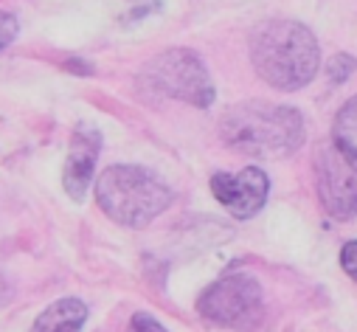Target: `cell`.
<instances>
[{
    "label": "cell",
    "instance_id": "1",
    "mask_svg": "<svg viewBox=\"0 0 357 332\" xmlns=\"http://www.w3.org/2000/svg\"><path fill=\"white\" fill-rule=\"evenodd\" d=\"M250 62L276 91H301L315 79L321 51L315 34L296 20H264L250 34Z\"/></svg>",
    "mask_w": 357,
    "mask_h": 332
},
{
    "label": "cell",
    "instance_id": "2",
    "mask_svg": "<svg viewBox=\"0 0 357 332\" xmlns=\"http://www.w3.org/2000/svg\"><path fill=\"white\" fill-rule=\"evenodd\" d=\"M222 141L253 158H287L304 144V116L290 105L273 102H239L220 121Z\"/></svg>",
    "mask_w": 357,
    "mask_h": 332
},
{
    "label": "cell",
    "instance_id": "3",
    "mask_svg": "<svg viewBox=\"0 0 357 332\" xmlns=\"http://www.w3.org/2000/svg\"><path fill=\"white\" fill-rule=\"evenodd\" d=\"M99 209L127 228H144L172 203L169 186L144 166L119 163L105 169L96 181Z\"/></svg>",
    "mask_w": 357,
    "mask_h": 332
},
{
    "label": "cell",
    "instance_id": "4",
    "mask_svg": "<svg viewBox=\"0 0 357 332\" xmlns=\"http://www.w3.org/2000/svg\"><path fill=\"white\" fill-rule=\"evenodd\" d=\"M141 82L149 91L192 107H211L217 96L206 62L189 48H166L152 56L141 70Z\"/></svg>",
    "mask_w": 357,
    "mask_h": 332
},
{
    "label": "cell",
    "instance_id": "5",
    "mask_svg": "<svg viewBox=\"0 0 357 332\" xmlns=\"http://www.w3.org/2000/svg\"><path fill=\"white\" fill-rule=\"evenodd\" d=\"M197 310L217 326L256 332L264 324V293L250 273H225L203 290Z\"/></svg>",
    "mask_w": 357,
    "mask_h": 332
},
{
    "label": "cell",
    "instance_id": "6",
    "mask_svg": "<svg viewBox=\"0 0 357 332\" xmlns=\"http://www.w3.org/2000/svg\"><path fill=\"white\" fill-rule=\"evenodd\" d=\"M315 186L321 206L335 220L357 214V169L337 152L335 144H324L315 152Z\"/></svg>",
    "mask_w": 357,
    "mask_h": 332
},
{
    "label": "cell",
    "instance_id": "7",
    "mask_svg": "<svg viewBox=\"0 0 357 332\" xmlns=\"http://www.w3.org/2000/svg\"><path fill=\"white\" fill-rule=\"evenodd\" d=\"M211 192L236 220H248L261 211L271 181L259 166H248L242 172H217L211 178Z\"/></svg>",
    "mask_w": 357,
    "mask_h": 332
},
{
    "label": "cell",
    "instance_id": "8",
    "mask_svg": "<svg viewBox=\"0 0 357 332\" xmlns=\"http://www.w3.org/2000/svg\"><path fill=\"white\" fill-rule=\"evenodd\" d=\"M99 149H102V133L91 124H79L73 138H70V146H68L65 175H62V186H65L68 197H73L76 203H82L87 189H91Z\"/></svg>",
    "mask_w": 357,
    "mask_h": 332
},
{
    "label": "cell",
    "instance_id": "9",
    "mask_svg": "<svg viewBox=\"0 0 357 332\" xmlns=\"http://www.w3.org/2000/svg\"><path fill=\"white\" fill-rule=\"evenodd\" d=\"M84 321H87L84 301H79V299H59V301L48 304L37 315L31 332H82Z\"/></svg>",
    "mask_w": 357,
    "mask_h": 332
},
{
    "label": "cell",
    "instance_id": "10",
    "mask_svg": "<svg viewBox=\"0 0 357 332\" xmlns=\"http://www.w3.org/2000/svg\"><path fill=\"white\" fill-rule=\"evenodd\" d=\"M332 141H335L337 152L357 169V96H351L335 116Z\"/></svg>",
    "mask_w": 357,
    "mask_h": 332
},
{
    "label": "cell",
    "instance_id": "11",
    "mask_svg": "<svg viewBox=\"0 0 357 332\" xmlns=\"http://www.w3.org/2000/svg\"><path fill=\"white\" fill-rule=\"evenodd\" d=\"M354 68H357L354 56H349V54H337V56H332V59L326 62V76H329L332 85H340V82H346V79L354 73Z\"/></svg>",
    "mask_w": 357,
    "mask_h": 332
},
{
    "label": "cell",
    "instance_id": "12",
    "mask_svg": "<svg viewBox=\"0 0 357 332\" xmlns=\"http://www.w3.org/2000/svg\"><path fill=\"white\" fill-rule=\"evenodd\" d=\"M127 332H169L155 315H149V312H135L132 318H130V324H127Z\"/></svg>",
    "mask_w": 357,
    "mask_h": 332
},
{
    "label": "cell",
    "instance_id": "13",
    "mask_svg": "<svg viewBox=\"0 0 357 332\" xmlns=\"http://www.w3.org/2000/svg\"><path fill=\"white\" fill-rule=\"evenodd\" d=\"M17 31H20L17 17L9 15V12H0V48H6V45L17 37Z\"/></svg>",
    "mask_w": 357,
    "mask_h": 332
},
{
    "label": "cell",
    "instance_id": "14",
    "mask_svg": "<svg viewBox=\"0 0 357 332\" xmlns=\"http://www.w3.org/2000/svg\"><path fill=\"white\" fill-rule=\"evenodd\" d=\"M340 265H343V271L357 282V239H351V242H346V245L340 248Z\"/></svg>",
    "mask_w": 357,
    "mask_h": 332
},
{
    "label": "cell",
    "instance_id": "15",
    "mask_svg": "<svg viewBox=\"0 0 357 332\" xmlns=\"http://www.w3.org/2000/svg\"><path fill=\"white\" fill-rule=\"evenodd\" d=\"M9 301H12V290H9L6 279L0 276V307H3V304H9Z\"/></svg>",
    "mask_w": 357,
    "mask_h": 332
}]
</instances>
